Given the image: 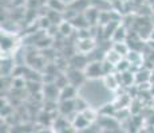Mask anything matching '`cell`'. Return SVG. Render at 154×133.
<instances>
[{
	"label": "cell",
	"instance_id": "obj_5",
	"mask_svg": "<svg viewBox=\"0 0 154 133\" xmlns=\"http://www.w3.org/2000/svg\"><path fill=\"white\" fill-rule=\"evenodd\" d=\"M114 49L117 51L118 53H121V55H127V45L123 43H121V41H117V43L114 44Z\"/></svg>",
	"mask_w": 154,
	"mask_h": 133
},
{
	"label": "cell",
	"instance_id": "obj_7",
	"mask_svg": "<svg viewBox=\"0 0 154 133\" xmlns=\"http://www.w3.org/2000/svg\"><path fill=\"white\" fill-rule=\"evenodd\" d=\"M50 7H51L52 10H55V11H58V12H60V11H63L64 5L62 4L59 0H50Z\"/></svg>",
	"mask_w": 154,
	"mask_h": 133
},
{
	"label": "cell",
	"instance_id": "obj_3",
	"mask_svg": "<svg viewBox=\"0 0 154 133\" xmlns=\"http://www.w3.org/2000/svg\"><path fill=\"white\" fill-rule=\"evenodd\" d=\"M60 99L62 100H71L75 97V85L74 87H70V85H67V87L63 88V91H62L60 93Z\"/></svg>",
	"mask_w": 154,
	"mask_h": 133
},
{
	"label": "cell",
	"instance_id": "obj_9",
	"mask_svg": "<svg viewBox=\"0 0 154 133\" xmlns=\"http://www.w3.org/2000/svg\"><path fill=\"white\" fill-rule=\"evenodd\" d=\"M12 45L11 44V39H8V37H2V47L4 49H7V48H10V47Z\"/></svg>",
	"mask_w": 154,
	"mask_h": 133
},
{
	"label": "cell",
	"instance_id": "obj_6",
	"mask_svg": "<svg viewBox=\"0 0 154 133\" xmlns=\"http://www.w3.org/2000/svg\"><path fill=\"white\" fill-rule=\"evenodd\" d=\"M87 124H88V120L83 116V113L79 114L78 119L75 120V126L76 128H85V126H87Z\"/></svg>",
	"mask_w": 154,
	"mask_h": 133
},
{
	"label": "cell",
	"instance_id": "obj_11",
	"mask_svg": "<svg viewBox=\"0 0 154 133\" xmlns=\"http://www.w3.org/2000/svg\"><path fill=\"white\" fill-rule=\"evenodd\" d=\"M150 36H152V39L154 40V31H152V35H150Z\"/></svg>",
	"mask_w": 154,
	"mask_h": 133
},
{
	"label": "cell",
	"instance_id": "obj_10",
	"mask_svg": "<svg viewBox=\"0 0 154 133\" xmlns=\"http://www.w3.org/2000/svg\"><path fill=\"white\" fill-rule=\"evenodd\" d=\"M62 32H63L64 35H69L71 32V24L70 23H63L62 24Z\"/></svg>",
	"mask_w": 154,
	"mask_h": 133
},
{
	"label": "cell",
	"instance_id": "obj_4",
	"mask_svg": "<svg viewBox=\"0 0 154 133\" xmlns=\"http://www.w3.org/2000/svg\"><path fill=\"white\" fill-rule=\"evenodd\" d=\"M105 84H106V87L110 88V89H115V88H117V85H118L117 77L109 73V75L105 77Z\"/></svg>",
	"mask_w": 154,
	"mask_h": 133
},
{
	"label": "cell",
	"instance_id": "obj_2",
	"mask_svg": "<svg viewBox=\"0 0 154 133\" xmlns=\"http://www.w3.org/2000/svg\"><path fill=\"white\" fill-rule=\"evenodd\" d=\"M75 109V103L72 100H62L60 104V112L63 114H69L71 111Z\"/></svg>",
	"mask_w": 154,
	"mask_h": 133
},
{
	"label": "cell",
	"instance_id": "obj_8",
	"mask_svg": "<svg viewBox=\"0 0 154 133\" xmlns=\"http://www.w3.org/2000/svg\"><path fill=\"white\" fill-rule=\"evenodd\" d=\"M125 29L122 28V27H118V28H115V32H114V39L117 41H121V39H125Z\"/></svg>",
	"mask_w": 154,
	"mask_h": 133
},
{
	"label": "cell",
	"instance_id": "obj_1",
	"mask_svg": "<svg viewBox=\"0 0 154 133\" xmlns=\"http://www.w3.org/2000/svg\"><path fill=\"white\" fill-rule=\"evenodd\" d=\"M86 75L88 77H98V76L103 75V64L100 63H93L87 67L86 69Z\"/></svg>",
	"mask_w": 154,
	"mask_h": 133
}]
</instances>
